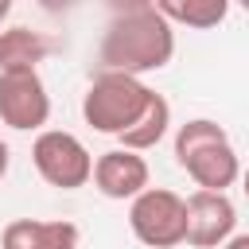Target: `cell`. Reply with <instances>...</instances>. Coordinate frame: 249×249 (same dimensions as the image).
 <instances>
[{"label":"cell","instance_id":"obj_10","mask_svg":"<svg viewBox=\"0 0 249 249\" xmlns=\"http://www.w3.org/2000/svg\"><path fill=\"white\" fill-rule=\"evenodd\" d=\"M47 51H51V43H47L43 31L8 27V31H0V74H8V70H35Z\"/></svg>","mask_w":249,"mask_h":249},{"label":"cell","instance_id":"obj_16","mask_svg":"<svg viewBox=\"0 0 249 249\" xmlns=\"http://www.w3.org/2000/svg\"><path fill=\"white\" fill-rule=\"evenodd\" d=\"M241 191H245V198H249V167L241 171Z\"/></svg>","mask_w":249,"mask_h":249},{"label":"cell","instance_id":"obj_17","mask_svg":"<svg viewBox=\"0 0 249 249\" xmlns=\"http://www.w3.org/2000/svg\"><path fill=\"white\" fill-rule=\"evenodd\" d=\"M8 12H12V0H0V19H4Z\"/></svg>","mask_w":249,"mask_h":249},{"label":"cell","instance_id":"obj_12","mask_svg":"<svg viewBox=\"0 0 249 249\" xmlns=\"http://www.w3.org/2000/svg\"><path fill=\"white\" fill-rule=\"evenodd\" d=\"M156 8H160V16L167 23H187V27H198V31L218 27L226 19V12H230L226 0H163Z\"/></svg>","mask_w":249,"mask_h":249},{"label":"cell","instance_id":"obj_4","mask_svg":"<svg viewBox=\"0 0 249 249\" xmlns=\"http://www.w3.org/2000/svg\"><path fill=\"white\" fill-rule=\"evenodd\" d=\"M31 163L58 191H78V187H86L93 179V156H89V148L74 132H62V128H43L35 136Z\"/></svg>","mask_w":249,"mask_h":249},{"label":"cell","instance_id":"obj_13","mask_svg":"<svg viewBox=\"0 0 249 249\" xmlns=\"http://www.w3.org/2000/svg\"><path fill=\"white\" fill-rule=\"evenodd\" d=\"M218 140H230V136H226V128H222L218 121H210V117H195V121L179 124V132H175V163H179L183 156H191L195 148L218 144Z\"/></svg>","mask_w":249,"mask_h":249},{"label":"cell","instance_id":"obj_7","mask_svg":"<svg viewBox=\"0 0 249 249\" xmlns=\"http://www.w3.org/2000/svg\"><path fill=\"white\" fill-rule=\"evenodd\" d=\"M93 187L105 195V198H136L148 191V160L136 156V152H124V148H113V152H101L93 160Z\"/></svg>","mask_w":249,"mask_h":249},{"label":"cell","instance_id":"obj_11","mask_svg":"<svg viewBox=\"0 0 249 249\" xmlns=\"http://www.w3.org/2000/svg\"><path fill=\"white\" fill-rule=\"evenodd\" d=\"M167 124H171V105H167V97L163 93H152V101H148V109L140 113V121L128 128V132H121L117 140H121V148L124 152H148V148H156L163 136H167Z\"/></svg>","mask_w":249,"mask_h":249},{"label":"cell","instance_id":"obj_3","mask_svg":"<svg viewBox=\"0 0 249 249\" xmlns=\"http://www.w3.org/2000/svg\"><path fill=\"white\" fill-rule=\"evenodd\" d=\"M128 226L148 249H175L187 241V198L167 187H148L128 206Z\"/></svg>","mask_w":249,"mask_h":249},{"label":"cell","instance_id":"obj_15","mask_svg":"<svg viewBox=\"0 0 249 249\" xmlns=\"http://www.w3.org/2000/svg\"><path fill=\"white\" fill-rule=\"evenodd\" d=\"M8 160H12V152H8V144L0 140V179L8 175Z\"/></svg>","mask_w":249,"mask_h":249},{"label":"cell","instance_id":"obj_9","mask_svg":"<svg viewBox=\"0 0 249 249\" xmlns=\"http://www.w3.org/2000/svg\"><path fill=\"white\" fill-rule=\"evenodd\" d=\"M0 249H78V226L66 218H54V222L16 218L4 226Z\"/></svg>","mask_w":249,"mask_h":249},{"label":"cell","instance_id":"obj_5","mask_svg":"<svg viewBox=\"0 0 249 249\" xmlns=\"http://www.w3.org/2000/svg\"><path fill=\"white\" fill-rule=\"evenodd\" d=\"M51 117V97L39 70H8L0 74V121L16 132L43 128Z\"/></svg>","mask_w":249,"mask_h":249},{"label":"cell","instance_id":"obj_14","mask_svg":"<svg viewBox=\"0 0 249 249\" xmlns=\"http://www.w3.org/2000/svg\"><path fill=\"white\" fill-rule=\"evenodd\" d=\"M222 249H249V233H233V237H230Z\"/></svg>","mask_w":249,"mask_h":249},{"label":"cell","instance_id":"obj_2","mask_svg":"<svg viewBox=\"0 0 249 249\" xmlns=\"http://www.w3.org/2000/svg\"><path fill=\"white\" fill-rule=\"evenodd\" d=\"M156 89H148L140 78H128V74H97L82 97V117L93 132H105V136H121L128 132L140 113L148 109Z\"/></svg>","mask_w":249,"mask_h":249},{"label":"cell","instance_id":"obj_8","mask_svg":"<svg viewBox=\"0 0 249 249\" xmlns=\"http://www.w3.org/2000/svg\"><path fill=\"white\" fill-rule=\"evenodd\" d=\"M179 167L198 183V191H214V195H226V187H233L241 179V160H237L230 140L195 148L191 156L179 160Z\"/></svg>","mask_w":249,"mask_h":249},{"label":"cell","instance_id":"obj_1","mask_svg":"<svg viewBox=\"0 0 249 249\" xmlns=\"http://www.w3.org/2000/svg\"><path fill=\"white\" fill-rule=\"evenodd\" d=\"M171 54H175V31L160 16V8L128 4V8L113 12V19L101 35V47H97V66H101V74L140 78V74L163 70L171 62Z\"/></svg>","mask_w":249,"mask_h":249},{"label":"cell","instance_id":"obj_6","mask_svg":"<svg viewBox=\"0 0 249 249\" xmlns=\"http://www.w3.org/2000/svg\"><path fill=\"white\" fill-rule=\"evenodd\" d=\"M237 210L226 195L214 191H195L187 198V245L195 249H222L233 237Z\"/></svg>","mask_w":249,"mask_h":249}]
</instances>
